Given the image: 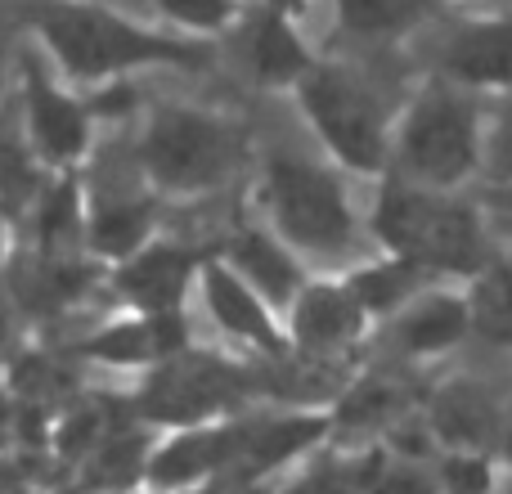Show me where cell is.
Listing matches in <instances>:
<instances>
[{"instance_id": "cell-21", "label": "cell", "mask_w": 512, "mask_h": 494, "mask_svg": "<svg viewBox=\"0 0 512 494\" xmlns=\"http://www.w3.org/2000/svg\"><path fill=\"white\" fill-rule=\"evenodd\" d=\"M423 0H337V18L360 41H391L418 18Z\"/></svg>"}, {"instance_id": "cell-22", "label": "cell", "mask_w": 512, "mask_h": 494, "mask_svg": "<svg viewBox=\"0 0 512 494\" xmlns=\"http://www.w3.org/2000/svg\"><path fill=\"white\" fill-rule=\"evenodd\" d=\"M81 283H86V274H81L77 265H68V261H36L32 270H23L18 288H23V297L32 301L36 310H54V306H63V301L77 297Z\"/></svg>"}, {"instance_id": "cell-23", "label": "cell", "mask_w": 512, "mask_h": 494, "mask_svg": "<svg viewBox=\"0 0 512 494\" xmlns=\"http://www.w3.org/2000/svg\"><path fill=\"white\" fill-rule=\"evenodd\" d=\"M144 468H149V459H144L140 436H113V441H104L95 450L90 481H95V486H126V481L140 477Z\"/></svg>"}, {"instance_id": "cell-6", "label": "cell", "mask_w": 512, "mask_h": 494, "mask_svg": "<svg viewBox=\"0 0 512 494\" xmlns=\"http://www.w3.org/2000/svg\"><path fill=\"white\" fill-rule=\"evenodd\" d=\"M405 162L432 185H454L477 162V113L463 95L427 90L405 122Z\"/></svg>"}, {"instance_id": "cell-13", "label": "cell", "mask_w": 512, "mask_h": 494, "mask_svg": "<svg viewBox=\"0 0 512 494\" xmlns=\"http://www.w3.org/2000/svg\"><path fill=\"white\" fill-rule=\"evenodd\" d=\"M248 59L252 72L270 86H283V81H301L310 72V54L306 45L297 41L292 23L274 9H261V14L248 23Z\"/></svg>"}, {"instance_id": "cell-18", "label": "cell", "mask_w": 512, "mask_h": 494, "mask_svg": "<svg viewBox=\"0 0 512 494\" xmlns=\"http://www.w3.org/2000/svg\"><path fill=\"white\" fill-rule=\"evenodd\" d=\"M185 346V333L171 315H149L140 324H122V328H108L104 337L90 342V351L104 355V360L117 364H144V360H158L167 351H180Z\"/></svg>"}, {"instance_id": "cell-20", "label": "cell", "mask_w": 512, "mask_h": 494, "mask_svg": "<svg viewBox=\"0 0 512 494\" xmlns=\"http://www.w3.org/2000/svg\"><path fill=\"white\" fill-rule=\"evenodd\" d=\"M436 427H441L445 441L454 445H486L495 432V405L481 396L477 387H450L436 400Z\"/></svg>"}, {"instance_id": "cell-9", "label": "cell", "mask_w": 512, "mask_h": 494, "mask_svg": "<svg viewBox=\"0 0 512 494\" xmlns=\"http://www.w3.org/2000/svg\"><path fill=\"white\" fill-rule=\"evenodd\" d=\"M23 86H27V122L32 135L41 144V153L50 162H68L86 149V108L72 104L68 95L50 86V81L36 72V63L23 68Z\"/></svg>"}, {"instance_id": "cell-7", "label": "cell", "mask_w": 512, "mask_h": 494, "mask_svg": "<svg viewBox=\"0 0 512 494\" xmlns=\"http://www.w3.org/2000/svg\"><path fill=\"white\" fill-rule=\"evenodd\" d=\"M441 63L463 86H512V14L459 23L441 41Z\"/></svg>"}, {"instance_id": "cell-25", "label": "cell", "mask_w": 512, "mask_h": 494, "mask_svg": "<svg viewBox=\"0 0 512 494\" xmlns=\"http://www.w3.org/2000/svg\"><path fill=\"white\" fill-rule=\"evenodd\" d=\"M409 274L414 270H405V265H400V270H369L351 283V297L360 301L364 310H391L409 292Z\"/></svg>"}, {"instance_id": "cell-17", "label": "cell", "mask_w": 512, "mask_h": 494, "mask_svg": "<svg viewBox=\"0 0 512 494\" xmlns=\"http://www.w3.org/2000/svg\"><path fill=\"white\" fill-rule=\"evenodd\" d=\"M149 230V198L135 194L126 185H113V194L95 198V216H90V239L99 252L126 256Z\"/></svg>"}, {"instance_id": "cell-16", "label": "cell", "mask_w": 512, "mask_h": 494, "mask_svg": "<svg viewBox=\"0 0 512 494\" xmlns=\"http://www.w3.org/2000/svg\"><path fill=\"white\" fill-rule=\"evenodd\" d=\"M468 319L472 310L459 297H427L396 319V342L400 351H414V355L445 351V346H454L468 333Z\"/></svg>"}, {"instance_id": "cell-28", "label": "cell", "mask_w": 512, "mask_h": 494, "mask_svg": "<svg viewBox=\"0 0 512 494\" xmlns=\"http://www.w3.org/2000/svg\"><path fill=\"white\" fill-rule=\"evenodd\" d=\"M369 490L373 494H436V477L427 468H418V463L400 459V463H387L369 481Z\"/></svg>"}, {"instance_id": "cell-8", "label": "cell", "mask_w": 512, "mask_h": 494, "mask_svg": "<svg viewBox=\"0 0 512 494\" xmlns=\"http://www.w3.org/2000/svg\"><path fill=\"white\" fill-rule=\"evenodd\" d=\"M234 396V378L207 360H180L162 369L144 391V409L167 423H198Z\"/></svg>"}, {"instance_id": "cell-19", "label": "cell", "mask_w": 512, "mask_h": 494, "mask_svg": "<svg viewBox=\"0 0 512 494\" xmlns=\"http://www.w3.org/2000/svg\"><path fill=\"white\" fill-rule=\"evenodd\" d=\"M234 265L248 274V283L256 292H265V297L279 301V306L292 301V292H297V270H292V261L283 256V247H274L270 239H261V234H252V230L234 234Z\"/></svg>"}, {"instance_id": "cell-36", "label": "cell", "mask_w": 512, "mask_h": 494, "mask_svg": "<svg viewBox=\"0 0 512 494\" xmlns=\"http://www.w3.org/2000/svg\"><path fill=\"white\" fill-rule=\"evenodd\" d=\"M423 5H432V0H423Z\"/></svg>"}, {"instance_id": "cell-26", "label": "cell", "mask_w": 512, "mask_h": 494, "mask_svg": "<svg viewBox=\"0 0 512 494\" xmlns=\"http://www.w3.org/2000/svg\"><path fill=\"white\" fill-rule=\"evenodd\" d=\"M36 230H41L50 243H63L77 234V194H72V185H59L50 198H45L41 212H36Z\"/></svg>"}, {"instance_id": "cell-4", "label": "cell", "mask_w": 512, "mask_h": 494, "mask_svg": "<svg viewBox=\"0 0 512 494\" xmlns=\"http://www.w3.org/2000/svg\"><path fill=\"white\" fill-rule=\"evenodd\" d=\"M239 140L225 122L189 108H167L144 135V167L167 189H207L234 167Z\"/></svg>"}, {"instance_id": "cell-11", "label": "cell", "mask_w": 512, "mask_h": 494, "mask_svg": "<svg viewBox=\"0 0 512 494\" xmlns=\"http://www.w3.org/2000/svg\"><path fill=\"white\" fill-rule=\"evenodd\" d=\"M324 432L319 418H270V423L234 427L230 432V468L239 472H265L274 463H283L288 454L306 450L315 436Z\"/></svg>"}, {"instance_id": "cell-15", "label": "cell", "mask_w": 512, "mask_h": 494, "mask_svg": "<svg viewBox=\"0 0 512 494\" xmlns=\"http://www.w3.org/2000/svg\"><path fill=\"white\" fill-rule=\"evenodd\" d=\"M207 306H212L216 324L230 328L234 337H248L265 351H279V333H274L270 315H265L261 297H256L248 279H239L230 270H212L207 274Z\"/></svg>"}, {"instance_id": "cell-32", "label": "cell", "mask_w": 512, "mask_h": 494, "mask_svg": "<svg viewBox=\"0 0 512 494\" xmlns=\"http://www.w3.org/2000/svg\"><path fill=\"white\" fill-rule=\"evenodd\" d=\"M265 9H274V14L292 18V14H297V9H306V0H265Z\"/></svg>"}, {"instance_id": "cell-5", "label": "cell", "mask_w": 512, "mask_h": 494, "mask_svg": "<svg viewBox=\"0 0 512 494\" xmlns=\"http://www.w3.org/2000/svg\"><path fill=\"white\" fill-rule=\"evenodd\" d=\"M270 207L279 230L310 252H333L351 239V207L328 171L310 162H270Z\"/></svg>"}, {"instance_id": "cell-31", "label": "cell", "mask_w": 512, "mask_h": 494, "mask_svg": "<svg viewBox=\"0 0 512 494\" xmlns=\"http://www.w3.org/2000/svg\"><path fill=\"white\" fill-rule=\"evenodd\" d=\"M499 158L512 162V99L504 104V117H499Z\"/></svg>"}, {"instance_id": "cell-3", "label": "cell", "mask_w": 512, "mask_h": 494, "mask_svg": "<svg viewBox=\"0 0 512 494\" xmlns=\"http://www.w3.org/2000/svg\"><path fill=\"white\" fill-rule=\"evenodd\" d=\"M301 104H306L315 131L333 144V153L351 167L369 171L382 162V108L378 95L355 77L351 68L324 63L301 77Z\"/></svg>"}, {"instance_id": "cell-35", "label": "cell", "mask_w": 512, "mask_h": 494, "mask_svg": "<svg viewBox=\"0 0 512 494\" xmlns=\"http://www.w3.org/2000/svg\"><path fill=\"white\" fill-rule=\"evenodd\" d=\"M504 203H508V207H512V194H508V198H504Z\"/></svg>"}, {"instance_id": "cell-33", "label": "cell", "mask_w": 512, "mask_h": 494, "mask_svg": "<svg viewBox=\"0 0 512 494\" xmlns=\"http://www.w3.org/2000/svg\"><path fill=\"white\" fill-rule=\"evenodd\" d=\"M14 490H18V477L5 468V463H0V494H14Z\"/></svg>"}, {"instance_id": "cell-30", "label": "cell", "mask_w": 512, "mask_h": 494, "mask_svg": "<svg viewBox=\"0 0 512 494\" xmlns=\"http://www.w3.org/2000/svg\"><path fill=\"white\" fill-rule=\"evenodd\" d=\"M288 494H360V486H355L342 468H328V472H315V477L297 481Z\"/></svg>"}, {"instance_id": "cell-14", "label": "cell", "mask_w": 512, "mask_h": 494, "mask_svg": "<svg viewBox=\"0 0 512 494\" xmlns=\"http://www.w3.org/2000/svg\"><path fill=\"white\" fill-rule=\"evenodd\" d=\"M221 468H230V432H189V436H180V441H171L167 450L153 454L144 477H149L153 486L171 490V486L203 481Z\"/></svg>"}, {"instance_id": "cell-1", "label": "cell", "mask_w": 512, "mask_h": 494, "mask_svg": "<svg viewBox=\"0 0 512 494\" xmlns=\"http://www.w3.org/2000/svg\"><path fill=\"white\" fill-rule=\"evenodd\" d=\"M27 18L63 59V68L81 81L113 77V72L140 68V63H194L203 54L198 45L144 32L90 0H27Z\"/></svg>"}, {"instance_id": "cell-27", "label": "cell", "mask_w": 512, "mask_h": 494, "mask_svg": "<svg viewBox=\"0 0 512 494\" xmlns=\"http://www.w3.org/2000/svg\"><path fill=\"white\" fill-rule=\"evenodd\" d=\"M0 194L9 207H23L36 194V171L9 140H0Z\"/></svg>"}, {"instance_id": "cell-12", "label": "cell", "mask_w": 512, "mask_h": 494, "mask_svg": "<svg viewBox=\"0 0 512 494\" xmlns=\"http://www.w3.org/2000/svg\"><path fill=\"white\" fill-rule=\"evenodd\" d=\"M364 324V306L351 292L310 288L297 301V342L310 351H342Z\"/></svg>"}, {"instance_id": "cell-34", "label": "cell", "mask_w": 512, "mask_h": 494, "mask_svg": "<svg viewBox=\"0 0 512 494\" xmlns=\"http://www.w3.org/2000/svg\"><path fill=\"white\" fill-rule=\"evenodd\" d=\"M508 459H512V423H508Z\"/></svg>"}, {"instance_id": "cell-10", "label": "cell", "mask_w": 512, "mask_h": 494, "mask_svg": "<svg viewBox=\"0 0 512 494\" xmlns=\"http://www.w3.org/2000/svg\"><path fill=\"white\" fill-rule=\"evenodd\" d=\"M189 265H194V256H189L185 247L158 243V247L135 256V261L117 274V283H122L126 297H131L135 306H144L149 315H171L180 292H185Z\"/></svg>"}, {"instance_id": "cell-24", "label": "cell", "mask_w": 512, "mask_h": 494, "mask_svg": "<svg viewBox=\"0 0 512 494\" xmlns=\"http://www.w3.org/2000/svg\"><path fill=\"white\" fill-rule=\"evenodd\" d=\"M153 5L189 32H221L239 18V0H153Z\"/></svg>"}, {"instance_id": "cell-2", "label": "cell", "mask_w": 512, "mask_h": 494, "mask_svg": "<svg viewBox=\"0 0 512 494\" xmlns=\"http://www.w3.org/2000/svg\"><path fill=\"white\" fill-rule=\"evenodd\" d=\"M378 230L409 261L441 265V270H472L481 261L477 216L414 189H387L378 207Z\"/></svg>"}, {"instance_id": "cell-29", "label": "cell", "mask_w": 512, "mask_h": 494, "mask_svg": "<svg viewBox=\"0 0 512 494\" xmlns=\"http://www.w3.org/2000/svg\"><path fill=\"white\" fill-rule=\"evenodd\" d=\"M445 490L454 494H486L490 490V468L481 454H454L445 459Z\"/></svg>"}]
</instances>
